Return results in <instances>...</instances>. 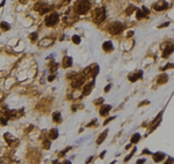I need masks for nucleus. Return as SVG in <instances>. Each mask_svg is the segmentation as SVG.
Segmentation results:
<instances>
[{
    "label": "nucleus",
    "instance_id": "nucleus-1",
    "mask_svg": "<svg viewBox=\"0 0 174 164\" xmlns=\"http://www.w3.org/2000/svg\"><path fill=\"white\" fill-rule=\"evenodd\" d=\"M91 8V2L88 0H80L78 1L75 6H74V9H75V13L79 14V15H84L87 12L90 11Z\"/></svg>",
    "mask_w": 174,
    "mask_h": 164
},
{
    "label": "nucleus",
    "instance_id": "nucleus-27",
    "mask_svg": "<svg viewBox=\"0 0 174 164\" xmlns=\"http://www.w3.org/2000/svg\"><path fill=\"white\" fill-rule=\"evenodd\" d=\"M72 41H73L74 44H79L80 43V37L79 36H77V35H74L73 37H72Z\"/></svg>",
    "mask_w": 174,
    "mask_h": 164
},
{
    "label": "nucleus",
    "instance_id": "nucleus-37",
    "mask_svg": "<svg viewBox=\"0 0 174 164\" xmlns=\"http://www.w3.org/2000/svg\"><path fill=\"white\" fill-rule=\"evenodd\" d=\"M48 80H49V81H53V80H55V75H51V76H49V78H48Z\"/></svg>",
    "mask_w": 174,
    "mask_h": 164
},
{
    "label": "nucleus",
    "instance_id": "nucleus-31",
    "mask_svg": "<svg viewBox=\"0 0 174 164\" xmlns=\"http://www.w3.org/2000/svg\"><path fill=\"white\" fill-rule=\"evenodd\" d=\"M103 102V98H98V100H94V104H100Z\"/></svg>",
    "mask_w": 174,
    "mask_h": 164
},
{
    "label": "nucleus",
    "instance_id": "nucleus-42",
    "mask_svg": "<svg viewBox=\"0 0 174 164\" xmlns=\"http://www.w3.org/2000/svg\"><path fill=\"white\" fill-rule=\"evenodd\" d=\"M20 2H23V4H25V2H27V0H20Z\"/></svg>",
    "mask_w": 174,
    "mask_h": 164
},
{
    "label": "nucleus",
    "instance_id": "nucleus-17",
    "mask_svg": "<svg viewBox=\"0 0 174 164\" xmlns=\"http://www.w3.org/2000/svg\"><path fill=\"white\" fill-rule=\"evenodd\" d=\"M157 81H158L159 85H165V83L168 81V75H167V74H161L158 78V80H157Z\"/></svg>",
    "mask_w": 174,
    "mask_h": 164
},
{
    "label": "nucleus",
    "instance_id": "nucleus-14",
    "mask_svg": "<svg viewBox=\"0 0 174 164\" xmlns=\"http://www.w3.org/2000/svg\"><path fill=\"white\" fill-rule=\"evenodd\" d=\"M110 110H111V106L110 105H103L100 109V116H102V117L107 116V114L109 113V111H110Z\"/></svg>",
    "mask_w": 174,
    "mask_h": 164
},
{
    "label": "nucleus",
    "instance_id": "nucleus-32",
    "mask_svg": "<svg viewBox=\"0 0 174 164\" xmlns=\"http://www.w3.org/2000/svg\"><path fill=\"white\" fill-rule=\"evenodd\" d=\"M114 119H115V117H110V118H108V119H107V120H106V121L103 122V125H106V124H108L109 121H111V120H114Z\"/></svg>",
    "mask_w": 174,
    "mask_h": 164
},
{
    "label": "nucleus",
    "instance_id": "nucleus-40",
    "mask_svg": "<svg viewBox=\"0 0 174 164\" xmlns=\"http://www.w3.org/2000/svg\"><path fill=\"white\" fill-rule=\"evenodd\" d=\"M143 154H151V153H150V151H149V150H146V149H145V150H144V151H143Z\"/></svg>",
    "mask_w": 174,
    "mask_h": 164
},
{
    "label": "nucleus",
    "instance_id": "nucleus-29",
    "mask_svg": "<svg viewBox=\"0 0 174 164\" xmlns=\"http://www.w3.org/2000/svg\"><path fill=\"white\" fill-rule=\"evenodd\" d=\"M30 38H32V41H36V38H37V32H34V34H32V35H30Z\"/></svg>",
    "mask_w": 174,
    "mask_h": 164
},
{
    "label": "nucleus",
    "instance_id": "nucleus-7",
    "mask_svg": "<svg viewBox=\"0 0 174 164\" xmlns=\"http://www.w3.org/2000/svg\"><path fill=\"white\" fill-rule=\"evenodd\" d=\"M84 72L86 75H91L92 78H95V76L98 75V73H99V66H98L96 64H93V65H91L87 69H85Z\"/></svg>",
    "mask_w": 174,
    "mask_h": 164
},
{
    "label": "nucleus",
    "instance_id": "nucleus-8",
    "mask_svg": "<svg viewBox=\"0 0 174 164\" xmlns=\"http://www.w3.org/2000/svg\"><path fill=\"white\" fill-rule=\"evenodd\" d=\"M166 8H168V4H167L166 1H164V0L158 1V2H156V4L153 5V9L157 12H161V11H164V9H166Z\"/></svg>",
    "mask_w": 174,
    "mask_h": 164
},
{
    "label": "nucleus",
    "instance_id": "nucleus-38",
    "mask_svg": "<svg viewBox=\"0 0 174 164\" xmlns=\"http://www.w3.org/2000/svg\"><path fill=\"white\" fill-rule=\"evenodd\" d=\"M105 155H106V151H102V153L100 154V157H101V158H102V157H103Z\"/></svg>",
    "mask_w": 174,
    "mask_h": 164
},
{
    "label": "nucleus",
    "instance_id": "nucleus-9",
    "mask_svg": "<svg viewBox=\"0 0 174 164\" xmlns=\"http://www.w3.org/2000/svg\"><path fill=\"white\" fill-rule=\"evenodd\" d=\"M149 15V9L146 7H143V11L142 9H137L136 11V16H137L138 20H141L143 17H146Z\"/></svg>",
    "mask_w": 174,
    "mask_h": 164
},
{
    "label": "nucleus",
    "instance_id": "nucleus-26",
    "mask_svg": "<svg viewBox=\"0 0 174 164\" xmlns=\"http://www.w3.org/2000/svg\"><path fill=\"white\" fill-rule=\"evenodd\" d=\"M50 146H51V143H50L49 140H44V141H43V148L44 149H49Z\"/></svg>",
    "mask_w": 174,
    "mask_h": 164
},
{
    "label": "nucleus",
    "instance_id": "nucleus-39",
    "mask_svg": "<svg viewBox=\"0 0 174 164\" xmlns=\"http://www.w3.org/2000/svg\"><path fill=\"white\" fill-rule=\"evenodd\" d=\"M145 162V159H138L137 161V163H144Z\"/></svg>",
    "mask_w": 174,
    "mask_h": 164
},
{
    "label": "nucleus",
    "instance_id": "nucleus-22",
    "mask_svg": "<svg viewBox=\"0 0 174 164\" xmlns=\"http://www.w3.org/2000/svg\"><path fill=\"white\" fill-rule=\"evenodd\" d=\"M5 139H6V141H7V143H8V144H12V143L16 140L14 136H12L9 133H6V134H5Z\"/></svg>",
    "mask_w": 174,
    "mask_h": 164
},
{
    "label": "nucleus",
    "instance_id": "nucleus-35",
    "mask_svg": "<svg viewBox=\"0 0 174 164\" xmlns=\"http://www.w3.org/2000/svg\"><path fill=\"white\" fill-rule=\"evenodd\" d=\"M110 87H111L110 85H108L107 87H106V88H105V91H106V93H107V91H109V89H110Z\"/></svg>",
    "mask_w": 174,
    "mask_h": 164
},
{
    "label": "nucleus",
    "instance_id": "nucleus-4",
    "mask_svg": "<svg viewBox=\"0 0 174 164\" xmlns=\"http://www.w3.org/2000/svg\"><path fill=\"white\" fill-rule=\"evenodd\" d=\"M122 29H123V24L120 23V22H114L108 27V30L111 35H118L122 31Z\"/></svg>",
    "mask_w": 174,
    "mask_h": 164
},
{
    "label": "nucleus",
    "instance_id": "nucleus-23",
    "mask_svg": "<svg viewBox=\"0 0 174 164\" xmlns=\"http://www.w3.org/2000/svg\"><path fill=\"white\" fill-rule=\"evenodd\" d=\"M139 139H141V134L139 133H136V134H133L131 138V143H137L139 141Z\"/></svg>",
    "mask_w": 174,
    "mask_h": 164
},
{
    "label": "nucleus",
    "instance_id": "nucleus-33",
    "mask_svg": "<svg viewBox=\"0 0 174 164\" xmlns=\"http://www.w3.org/2000/svg\"><path fill=\"white\" fill-rule=\"evenodd\" d=\"M94 124H96V119H93V120H92V122H90V124L87 125V127H91V126H93Z\"/></svg>",
    "mask_w": 174,
    "mask_h": 164
},
{
    "label": "nucleus",
    "instance_id": "nucleus-28",
    "mask_svg": "<svg viewBox=\"0 0 174 164\" xmlns=\"http://www.w3.org/2000/svg\"><path fill=\"white\" fill-rule=\"evenodd\" d=\"M57 68H58L57 64H56V63H52V65H51V67H50V71H51V72H55V71H56Z\"/></svg>",
    "mask_w": 174,
    "mask_h": 164
},
{
    "label": "nucleus",
    "instance_id": "nucleus-19",
    "mask_svg": "<svg viewBox=\"0 0 174 164\" xmlns=\"http://www.w3.org/2000/svg\"><path fill=\"white\" fill-rule=\"evenodd\" d=\"M58 135H59V133H58V129H56V128H52L51 131H49V136H50V139L55 140V139L58 138Z\"/></svg>",
    "mask_w": 174,
    "mask_h": 164
},
{
    "label": "nucleus",
    "instance_id": "nucleus-24",
    "mask_svg": "<svg viewBox=\"0 0 174 164\" xmlns=\"http://www.w3.org/2000/svg\"><path fill=\"white\" fill-rule=\"evenodd\" d=\"M0 27H1V29H2L4 31L9 30V24H8L7 22H1V23H0Z\"/></svg>",
    "mask_w": 174,
    "mask_h": 164
},
{
    "label": "nucleus",
    "instance_id": "nucleus-20",
    "mask_svg": "<svg viewBox=\"0 0 174 164\" xmlns=\"http://www.w3.org/2000/svg\"><path fill=\"white\" fill-rule=\"evenodd\" d=\"M102 49H103L105 51H107V52L111 51V50H113V44H111V42H105L103 45H102Z\"/></svg>",
    "mask_w": 174,
    "mask_h": 164
},
{
    "label": "nucleus",
    "instance_id": "nucleus-30",
    "mask_svg": "<svg viewBox=\"0 0 174 164\" xmlns=\"http://www.w3.org/2000/svg\"><path fill=\"white\" fill-rule=\"evenodd\" d=\"M135 151H136V148H133V150H132V153L130 154V155H128L127 157H125V162H127V161H129V159H130V157H131V156H132V154L135 153Z\"/></svg>",
    "mask_w": 174,
    "mask_h": 164
},
{
    "label": "nucleus",
    "instance_id": "nucleus-5",
    "mask_svg": "<svg viewBox=\"0 0 174 164\" xmlns=\"http://www.w3.org/2000/svg\"><path fill=\"white\" fill-rule=\"evenodd\" d=\"M34 9L36 12H38L40 14H45V13H48L51 9V7L48 6L47 4H44V2H37L36 5L34 6Z\"/></svg>",
    "mask_w": 174,
    "mask_h": 164
},
{
    "label": "nucleus",
    "instance_id": "nucleus-25",
    "mask_svg": "<svg viewBox=\"0 0 174 164\" xmlns=\"http://www.w3.org/2000/svg\"><path fill=\"white\" fill-rule=\"evenodd\" d=\"M133 9H136V7H135V6H129V7L127 8V12H125V13H127V15H131L132 12H133Z\"/></svg>",
    "mask_w": 174,
    "mask_h": 164
},
{
    "label": "nucleus",
    "instance_id": "nucleus-41",
    "mask_svg": "<svg viewBox=\"0 0 174 164\" xmlns=\"http://www.w3.org/2000/svg\"><path fill=\"white\" fill-rule=\"evenodd\" d=\"M5 5V0H4V1H2V2H1V4H0V7H2V6Z\"/></svg>",
    "mask_w": 174,
    "mask_h": 164
},
{
    "label": "nucleus",
    "instance_id": "nucleus-15",
    "mask_svg": "<svg viewBox=\"0 0 174 164\" xmlns=\"http://www.w3.org/2000/svg\"><path fill=\"white\" fill-rule=\"evenodd\" d=\"M164 157H165V154L160 153V151L153 154V159H154V162H161V161L164 159Z\"/></svg>",
    "mask_w": 174,
    "mask_h": 164
},
{
    "label": "nucleus",
    "instance_id": "nucleus-16",
    "mask_svg": "<svg viewBox=\"0 0 174 164\" xmlns=\"http://www.w3.org/2000/svg\"><path fill=\"white\" fill-rule=\"evenodd\" d=\"M72 66V58L71 57H65L63 59V67L67 68V67H71Z\"/></svg>",
    "mask_w": 174,
    "mask_h": 164
},
{
    "label": "nucleus",
    "instance_id": "nucleus-3",
    "mask_svg": "<svg viewBox=\"0 0 174 164\" xmlns=\"http://www.w3.org/2000/svg\"><path fill=\"white\" fill-rule=\"evenodd\" d=\"M106 19V9L105 8H96L93 12V21L96 24H100L101 22Z\"/></svg>",
    "mask_w": 174,
    "mask_h": 164
},
{
    "label": "nucleus",
    "instance_id": "nucleus-34",
    "mask_svg": "<svg viewBox=\"0 0 174 164\" xmlns=\"http://www.w3.org/2000/svg\"><path fill=\"white\" fill-rule=\"evenodd\" d=\"M172 67H173V65H172V64H167V65H166V66L163 68V71H164V69H167V68H172Z\"/></svg>",
    "mask_w": 174,
    "mask_h": 164
},
{
    "label": "nucleus",
    "instance_id": "nucleus-2",
    "mask_svg": "<svg viewBox=\"0 0 174 164\" xmlns=\"http://www.w3.org/2000/svg\"><path fill=\"white\" fill-rule=\"evenodd\" d=\"M67 78L71 79V86L73 87V88H79L81 86L84 85L85 82V79L83 76H80V75L75 74V73H71V74L67 75Z\"/></svg>",
    "mask_w": 174,
    "mask_h": 164
},
{
    "label": "nucleus",
    "instance_id": "nucleus-11",
    "mask_svg": "<svg viewBox=\"0 0 174 164\" xmlns=\"http://www.w3.org/2000/svg\"><path fill=\"white\" fill-rule=\"evenodd\" d=\"M94 85H95V81H94V80H93L92 82H90L88 85H86V87L84 88V95H85V96L90 95L91 91H92V89H93V87H94Z\"/></svg>",
    "mask_w": 174,
    "mask_h": 164
},
{
    "label": "nucleus",
    "instance_id": "nucleus-6",
    "mask_svg": "<svg viewBox=\"0 0 174 164\" xmlns=\"http://www.w3.org/2000/svg\"><path fill=\"white\" fill-rule=\"evenodd\" d=\"M58 19H59V16L57 13H52L45 19V24L48 27H53L58 22Z\"/></svg>",
    "mask_w": 174,
    "mask_h": 164
},
{
    "label": "nucleus",
    "instance_id": "nucleus-36",
    "mask_svg": "<svg viewBox=\"0 0 174 164\" xmlns=\"http://www.w3.org/2000/svg\"><path fill=\"white\" fill-rule=\"evenodd\" d=\"M169 24V22H166V23H164V24H161V26H159V28H163V27H167Z\"/></svg>",
    "mask_w": 174,
    "mask_h": 164
},
{
    "label": "nucleus",
    "instance_id": "nucleus-13",
    "mask_svg": "<svg viewBox=\"0 0 174 164\" xmlns=\"http://www.w3.org/2000/svg\"><path fill=\"white\" fill-rule=\"evenodd\" d=\"M163 49H164V52H163L164 58H167L169 54H172V52H173V46L172 45H167L166 48H163Z\"/></svg>",
    "mask_w": 174,
    "mask_h": 164
},
{
    "label": "nucleus",
    "instance_id": "nucleus-10",
    "mask_svg": "<svg viewBox=\"0 0 174 164\" xmlns=\"http://www.w3.org/2000/svg\"><path fill=\"white\" fill-rule=\"evenodd\" d=\"M143 78V72L142 71H139L137 73H135V74H130L128 76V79L129 81H131V82H135V81H137L138 79H142Z\"/></svg>",
    "mask_w": 174,
    "mask_h": 164
},
{
    "label": "nucleus",
    "instance_id": "nucleus-18",
    "mask_svg": "<svg viewBox=\"0 0 174 164\" xmlns=\"http://www.w3.org/2000/svg\"><path fill=\"white\" fill-rule=\"evenodd\" d=\"M107 135H108V131L106 129L105 132H103V133H101V134H100V136L98 138V141H96V143H98V144H101V143H102L103 141H105V139L107 138Z\"/></svg>",
    "mask_w": 174,
    "mask_h": 164
},
{
    "label": "nucleus",
    "instance_id": "nucleus-21",
    "mask_svg": "<svg viewBox=\"0 0 174 164\" xmlns=\"http://www.w3.org/2000/svg\"><path fill=\"white\" fill-rule=\"evenodd\" d=\"M52 119H53V121H55V122H60V121H62V116H60V112H53Z\"/></svg>",
    "mask_w": 174,
    "mask_h": 164
},
{
    "label": "nucleus",
    "instance_id": "nucleus-12",
    "mask_svg": "<svg viewBox=\"0 0 174 164\" xmlns=\"http://www.w3.org/2000/svg\"><path fill=\"white\" fill-rule=\"evenodd\" d=\"M161 117H163V112H160V113H159L158 116H157V118H156V119L153 120V125L151 126V129H150L151 132H152L153 129H154V128H156V127H157V126L159 125V124H160V120H161Z\"/></svg>",
    "mask_w": 174,
    "mask_h": 164
}]
</instances>
